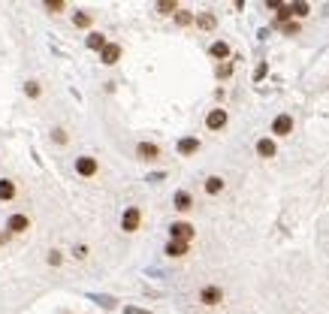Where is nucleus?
Instances as JSON below:
<instances>
[{
	"instance_id": "1",
	"label": "nucleus",
	"mask_w": 329,
	"mask_h": 314,
	"mask_svg": "<svg viewBox=\"0 0 329 314\" xmlns=\"http://www.w3.org/2000/svg\"><path fill=\"white\" fill-rule=\"evenodd\" d=\"M199 302H202V305H221V302H224V290H221L218 284H205V287L199 290Z\"/></svg>"
},
{
	"instance_id": "2",
	"label": "nucleus",
	"mask_w": 329,
	"mask_h": 314,
	"mask_svg": "<svg viewBox=\"0 0 329 314\" xmlns=\"http://www.w3.org/2000/svg\"><path fill=\"white\" fill-rule=\"evenodd\" d=\"M139 220H142V212L130 206V209H124V215H121V230L124 233H136L139 230Z\"/></svg>"
},
{
	"instance_id": "3",
	"label": "nucleus",
	"mask_w": 329,
	"mask_h": 314,
	"mask_svg": "<svg viewBox=\"0 0 329 314\" xmlns=\"http://www.w3.org/2000/svg\"><path fill=\"white\" fill-rule=\"evenodd\" d=\"M6 230H9L12 236H21V233H28V230H31V218H28V215H9Z\"/></svg>"
},
{
	"instance_id": "4",
	"label": "nucleus",
	"mask_w": 329,
	"mask_h": 314,
	"mask_svg": "<svg viewBox=\"0 0 329 314\" xmlns=\"http://www.w3.org/2000/svg\"><path fill=\"white\" fill-rule=\"evenodd\" d=\"M100 163L94 157H76V172L82 175V178H91V175H97Z\"/></svg>"
},
{
	"instance_id": "5",
	"label": "nucleus",
	"mask_w": 329,
	"mask_h": 314,
	"mask_svg": "<svg viewBox=\"0 0 329 314\" xmlns=\"http://www.w3.org/2000/svg\"><path fill=\"white\" fill-rule=\"evenodd\" d=\"M169 236H172L175 242H191V239H194V227L184 223V220H178V223L169 227Z\"/></svg>"
},
{
	"instance_id": "6",
	"label": "nucleus",
	"mask_w": 329,
	"mask_h": 314,
	"mask_svg": "<svg viewBox=\"0 0 329 314\" xmlns=\"http://www.w3.org/2000/svg\"><path fill=\"white\" fill-rule=\"evenodd\" d=\"M272 133L275 136H290L293 133V115H278L272 121Z\"/></svg>"
},
{
	"instance_id": "7",
	"label": "nucleus",
	"mask_w": 329,
	"mask_h": 314,
	"mask_svg": "<svg viewBox=\"0 0 329 314\" xmlns=\"http://www.w3.org/2000/svg\"><path fill=\"white\" fill-rule=\"evenodd\" d=\"M136 157L151 163V160L160 157V145H154V142H139V145H136Z\"/></svg>"
},
{
	"instance_id": "8",
	"label": "nucleus",
	"mask_w": 329,
	"mask_h": 314,
	"mask_svg": "<svg viewBox=\"0 0 329 314\" xmlns=\"http://www.w3.org/2000/svg\"><path fill=\"white\" fill-rule=\"evenodd\" d=\"M205 127H208V130H221V127H227V109H212V112L205 115Z\"/></svg>"
},
{
	"instance_id": "9",
	"label": "nucleus",
	"mask_w": 329,
	"mask_h": 314,
	"mask_svg": "<svg viewBox=\"0 0 329 314\" xmlns=\"http://www.w3.org/2000/svg\"><path fill=\"white\" fill-rule=\"evenodd\" d=\"M100 61L106 63V66H112V63H118L121 61V46L118 42H109L103 52H100Z\"/></svg>"
},
{
	"instance_id": "10",
	"label": "nucleus",
	"mask_w": 329,
	"mask_h": 314,
	"mask_svg": "<svg viewBox=\"0 0 329 314\" xmlns=\"http://www.w3.org/2000/svg\"><path fill=\"white\" fill-rule=\"evenodd\" d=\"M199 151V139L197 136H184V139H178V154L181 157H191Z\"/></svg>"
},
{
	"instance_id": "11",
	"label": "nucleus",
	"mask_w": 329,
	"mask_h": 314,
	"mask_svg": "<svg viewBox=\"0 0 329 314\" xmlns=\"http://www.w3.org/2000/svg\"><path fill=\"white\" fill-rule=\"evenodd\" d=\"M172 203H175V209H178V212H191V209H194V199H191V193H187V190H178Z\"/></svg>"
},
{
	"instance_id": "12",
	"label": "nucleus",
	"mask_w": 329,
	"mask_h": 314,
	"mask_svg": "<svg viewBox=\"0 0 329 314\" xmlns=\"http://www.w3.org/2000/svg\"><path fill=\"white\" fill-rule=\"evenodd\" d=\"M221 190H224V178H221V175H208V178H205V193H208V196H218Z\"/></svg>"
},
{
	"instance_id": "13",
	"label": "nucleus",
	"mask_w": 329,
	"mask_h": 314,
	"mask_svg": "<svg viewBox=\"0 0 329 314\" xmlns=\"http://www.w3.org/2000/svg\"><path fill=\"white\" fill-rule=\"evenodd\" d=\"M0 199H3V203L15 199V182H9V178H0Z\"/></svg>"
},
{
	"instance_id": "14",
	"label": "nucleus",
	"mask_w": 329,
	"mask_h": 314,
	"mask_svg": "<svg viewBox=\"0 0 329 314\" xmlns=\"http://www.w3.org/2000/svg\"><path fill=\"white\" fill-rule=\"evenodd\" d=\"M212 58H218V61H224V58H230V46L224 42V39H218V42H212Z\"/></svg>"
},
{
	"instance_id": "15",
	"label": "nucleus",
	"mask_w": 329,
	"mask_h": 314,
	"mask_svg": "<svg viewBox=\"0 0 329 314\" xmlns=\"http://www.w3.org/2000/svg\"><path fill=\"white\" fill-rule=\"evenodd\" d=\"M275 151H278V148H275V142H272V139H260V142H257V154L266 157V160H269V157H275Z\"/></svg>"
},
{
	"instance_id": "16",
	"label": "nucleus",
	"mask_w": 329,
	"mask_h": 314,
	"mask_svg": "<svg viewBox=\"0 0 329 314\" xmlns=\"http://www.w3.org/2000/svg\"><path fill=\"white\" fill-rule=\"evenodd\" d=\"M106 46H109V42H106L103 33H88V49H91V52H103Z\"/></svg>"
},
{
	"instance_id": "17",
	"label": "nucleus",
	"mask_w": 329,
	"mask_h": 314,
	"mask_svg": "<svg viewBox=\"0 0 329 314\" xmlns=\"http://www.w3.org/2000/svg\"><path fill=\"white\" fill-rule=\"evenodd\" d=\"M166 254H169V257H184V254H187V242H175V239H169Z\"/></svg>"
},
{
	"instance_id": "18",
	"label": "nucleus",
	"mask_w": 329,
	"mask_h": 314,
	"mask_svg": "<svg viewBox=\"0 0 329 314\" xmlns=\"http://www.w3.org/2000/svg\"><path fill=\"white\" fill-rule=\"evenodd\" d=\"M197 25L202 28V31H215L218 18H215V12H202V15H197Z\"/></svg>"
},
{
	"instance_id": "19",
	"label": "nucleus",
	"mask_w": 329,
	"mask_h": 314,
	"mask_svg": "<svg viewBox=\"0 0 329 314\" xmlns=\"http://www.w3.org/2000/svg\"><path fill=\"white\" fill-rule=\"evenodd\" d=\"M287 18H293V3H281V9H278V15H275L278 25H287Z\"/></svg>"
},
{
	"instance_id": "20",
	"label": "nucleus",
	"mask_w": 329,
	"mask_h": 314,
	"mask_svg": "<svg viewBox=\"0 0 329 314\" xmlns=\"http://www.w3.org/2000/svg\"><path fill=\"white\" fill-rule=\"evenodd\" d=\"M91 21H94L91 12H76V15H73V25H76V28H91Z\"/></svg>"
},
{
	"instance_id": "21",
	"label": "nucleus",
	"mask_w": 329,
	"mask_h": 314,
	"mask_svg": "<svg viewBox=\"0 0 329 314\" xmlns=\"http://www.w3.org/2000/svg\"><path fill=\"white\" fill-rule=\"evenodd\" d=\"M45 9H49L52 15H58V12H64L66 9V3L64 0H45Z\"/></svg>"
},
{
	"instance_id": "22",
	"label": "nucleus",
	"mask_w": 329,
	"mask_h": 314,
	"mask_svg": "<svg viewBox=\"0 0 329 314\" xmlns=\"http://www.w3.org/2000/svg\"><path fill=\"white\" fill-rule=\"evenodd\" d=\"M157 9H160L163 15H172V12H178V3H175V0H163V3H157Z\"/></svg>"
},
{
	"instance_id": "23",
	"label": "nucleus",
	"mask_w": 329,
	"mask_h": 314,
	"mask_svg": "<svg viewBox=\"0 0 329 314\" xmlns=\"http://www.w3.org/2000/svg\"><path fill=\"white\" fill-rule=\"evenodd\" d=\"M25 94L31 97V100H36V97L42 94V88H39V82H28V85H25Z\"/></svg>"
},
{
	"instance_id": "24",
	"label": "nucleus",
	"mask_w": 329,
	"mask_h": 314,
	"mask_svg": "<svg viewBox=\"0 0 329 314\" xmlns=\"http://www.w3.org/2000/svg\"><path fill=\"white\" fill-rule=\"evenodd\" d=\"M52 139H55L58 145H66V130L64 127H55V130H52Z\"/></svg>"
},
{
	"instance_id": "25",
	"label": "nucleus",
	"mask_w": 329,
	"mask_h": 314,
	"mask_svg": "<svg viewBox=\"0 0 329 314\" xmlns=\"http://www.w3.org/2000/svg\"><path fill=\"white\" fill-rule=\"evenodd\" d=\"M64 263V254L61 251H49V266H61Z\"/></svg>"
},
{
	"instance_id": "26",
	"label": "nucleus",
	"mask_w": 329,
	"mask_h": 314,
	"mask_svg": "<svg viewBox=\"0 0 329 314\" xmlns=\"http://www.w3.org/2000/svg\"><path fill=\"white\" fill-rule=\"evenodd\" d=\"M293 15L296 18H305L308 15V3H293Z\"/></svg>"
},
{
	"instance_id": "27",
	"label": "nucleus",
	"mask_w": 329,
	"mask_h": 314,
	"mask_svg": "<svg viewBox=\"0 0 329 314\" xmlns=\"http://www.w3.org/2000/svg\"><path fill=\"white\" fill-rule=\"evenodd\" d=\"M175 21H178V25H191L194 15H191V12H175Z\"/></svg>"
},
{
	"instance_id": "28",
	"label": "nucleus",
	"mask_w": 329,
	"mask_h": 314,
	"mask_svg": "<svg viewBox=\"0 0 329 314\" xmlns=\"http://www.w3.org/2000/svg\"><path fill=\"white\" fill-rule=\"evenodd\" d=\"M281 31L287 33V36H293V33H299V25L296 21H287V25H281Z\"/></svg>"
},
{
	"instance_id": "29",
	"label": "nucleus",
	"mask_w": 329,
	"mask_h": 314,
	"mask_svg": "<svg viewBox=\"0 0 329 314\" xmlns=\"http://www.w3.org/2000/svg\"><path fill=\"white\" fill-rule=\"evenodd\" d=\"M230 73H232V66H230V63H221V66H218V76H221V79H227Z\"/></svg>"
},
{
	"instance_id": "30",
	"label": "nucleus",
	"mask_w": 329,
	"mask_h": 314,
	"mask_svg": "<svg viewBox=\"0 0 329 314\" xmlns=\"http://www.w3.org/2000/svg\"><path fill=\"white\" fill-rule=\"evenodd\" d=\"M266 76V63H260V66H257V73H254V79H263Z\"/></svg>"
},
{
	"instance_id": "31",
	"label": "nucleus",
	"mask_w": 329,
	"mask_h": 314,
	"mask_svg": "<svg viewBox=\"0 0 329 314\" xmlns=\"http://www.w3.org/2000/svg\"><path fill=\"white\" fill-rule=\"evenodd\" d=\"M76 257H79V260H82V257H88V248H85V245H79V248H76Z\"/></svg>"
},
{
	"instance_id": "32",
	"label": "nucleus",
	"mask_w": 329,
	"mask_h": 314,
	"mask_svg": "<svg viewBox=\"0 0 329 314\" xmlns=\"http://www.w3.org/2000/svg\"><path fill=\"white\" fill-rule=\"evenodd\" d=\"M124 314H148V311H142V308H133V305H127V308H124Z\"/></svg>"
}]
</instances>
